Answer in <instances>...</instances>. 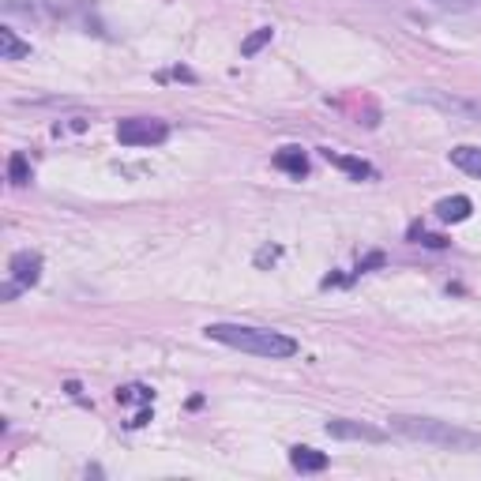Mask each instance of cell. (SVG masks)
Masks as SVG:
<instances>
[{
  "instance_id": "cell-1",
  "label": "cell",
  "mask_w": 481,
  "mask_h": 481,
  "mask_svg": "<svg viewBox=\"0 0 481 481\" xmlns=\"http://www.w3.org/2000/svg\"><path fill=\"white\" fill-rule=\"evenodd\" d=\"M203 334L218 346L253 353V358H267V361H286L298 353V339L275 327H256V324H207Z\"/></svg>"
},
{
  "instance_id": "cell-2",
  "label": "cell",
  "mask_w": 481,
  "mask_h": 481,
  "mask_svg": "<svg viewBox=\"0 0 481 481\" xmlns=\"http://www.w3.org/2000/svg\"><path fill=\"white\" fill-rule=\"evenodd\" d=\"M391 429L406 436V441H422V444H436V448H455V451H477L481 436L467 432L451 422H436V417H414V414H391L387 417Z\"/></svg>"
},
{
  "instance_id": "cell-3",
  "label": "cell",
  "mask_w": 481,
  "mask_h": 481,
  "mask_svg": "<svg viewBox=\"0 0 481 481\" xmlns=\"http://www.w3.org/2000/svg\"><path fill=\"white\" fill-rule=\"evenodd\" d=\"M117 139L124 147H158L170 139V124L158 117H129L117 124Z\"/></svg>"
},
{
  "instance_id": "cell-4",
  "label": "cell",
  "mask_w": 481,
  "mask_h": 481,
  "mask_svg": "<svg viewBox=\"0 0 481 481\" xmlns=\"http://www.w3.org/2000/svg\"><path fill=\"white\" fill-rule=\"evenodd\" d=\"M414 102H429V106L444 110V113L481 120V98H455V94H444V91H417Z\"/></svg>"
},
{
  "instance_id": "cell-5",
  "label": "cell",
  "mask_w": 481,
  "mask_h": 481,
  "mask_svg": "<svg viewBox=\"0 0 481 481\" xmlns=\"http://www.w3.org/2000/svg\"><path fill=\"white\" fill-rule=\"evenodd\" d=\"M324 429H327V436H334V441H365V444H384L387 441L384 429H372L365 422H350V417H331Z\"/></svg>"
},
{
  "instance_id": "cell-6",
  "label": "cell",
  "mask_w": 481,
  "mask_h": 481,
  "mask_svg": "<svg viewBox=\"0 0 481 481\" xmlns=\"http://www.w3.org/2000/svg\"><path fill=\"white\" fill-rule=\"evenodd\" d=\"M8 279H15L23 289L38 286V279H41V256L38 253H15L8 260Z\"/></svg>"
},
{
  "instance_id": "cell-7",
  "label": "cell",
  "mask_w": 481,
  "mask_h": 481,
  "mask_svg": "<svg viewBox=\"0 0 481 481\" xmlns=\"http://www.w3.org/2000/svg\"><path fill=\"white\" fill-rule=\"evenodd\" d=\"M327 463L331 459L324 451H316V448H305V444L289 448V467H294L298 474H320V470H327Z\"/></svg>"
},
{
  "instance_id": "cell-8",
  "label": "cell",
  "mask_w": 481,
  "mask_h": 481,
  "mask_svg": "<svg viewBox=\"0 0 481 481\" xmlns=\"http://www.w3.org/2000/svg\"><path fill=\"white\" fill-rule=\"evenodd\" d=\"M432 211H436V218H441V222H467L470 211H474V203L467 196H444L441 203L432 207Z\"/></svg>"
},
{
  "instance_id": "cell-9",
  "label": "cell",
  "mask_w": 481,
  "mask_h": 481,
  "mask_svg": "<svg viewBox=\"0 0 481 481\" xmlns=\"http://www.w3.org/2000/svg\"><path fill=\"white\" fill-rule=\"evenodd\" d=\"M320 155H324V158H327L331 165H339L343 174L358 177V181H361V177H376V170H372V165H369L365 158H353V155H339V151H331V147H324Z\"/></svg>"
},
{
  "instance_id": "cell-10",
  "label": "cell",
  "mask_w": 481,
  "mask_h": 481,
  "mask_svg": "<svg viewBox=\"0 0 481 481\" xmlns=\"http://www.w3.org/2000/svg\"><path fill=\"white\" fill-rule=\"evenodd\" d=\"M275 170H282V174H289V177H305V174H308V155H305L301 147H282V151L275 155Z\"/></svg>"
},
{
  "instance_id": "cell-11",
  "label": "cell",
  "mask_w": 481,
  "mask_h": 481,
  "mask_svg": "<svg viewBox=\"0 0 481 481\" xmlns=\"http://www.w3.org/2000/svg\"><path fill=\"white\" fill-rule=\"evenodd\" d=\"M31 57V41H23L12 27H0V60H23Z\"/></svg>"
},
{
  "instance_id": "cell-12",
  "label": "cell",
  "mask_w": 481,
  "mask_h": 481,
  "mask_svg": "<svg viewBox=\"0 0 481 481\" xmlns=\"http://www.w3.org/2000/svg\"><path fill=\"white\" fill-rule=\"evenodd\" d=\"M451 165H459V170L470 174V177H481V147H455Z\"/></svg>"
},
{
  "instance_id": "cell-13",
  "label": "cell",
  "mask_w": 481,
  "mask_h": 481,
  "mask_svg": "<svg viewBox=\"0 0 481 481\" xmlns=\"http://www.w3.org/2000/svg\"><path fill=\"white\" fill-rule=\"evenodd\" d=\"M271 38H275V31H271V27H256L253 34L241 41V57H256L263 46H271Z\"/></svg>"
},
{
  "instance_id": "cell-14",
  "label": "cell",
  "mask_w": 481,
  "mask_h": 481,
  "mask_svg": "<svg viewBox=\"0 0 481 481\" xmlns=\"http://www.w3.org/2000/svg\"><path fill=\"white\" fill-rule=\"evenodd\" d=\"M8 181H12V184H31V162H27L23 151H15V155L8 158Z\"/></svg>"
},
{
  "instance_id": "cell-15",
  "label": "cell",
  "mask_w": 481,
  "mask_h": 481,
  "mask_svg": "<svg viewBox=\"0 0 481 481\" xmlns=\"http://www.w3.org/2000/svg\"><path fill=\"white\" fill-rule=\"evenodd\" d=\"M155 395L151 387H143V384H129V387H117V403L120 406H129V403H151Z\"/></svg>"
},
{
  "instance_id": "cell-16",
  "label": "cell",
  "mask_w": 481,
  "mask_h": 481,
  "mask_svg": "<svg viewBox=\"0 0 481 481\" xmlns=\"http://www.w3.org/2000/svg\"><path fill=\"white\" fill-rule=\"evenodd\" d=\"M410 237H414L417 245H425V248H448V237H441V234H425V229H410Z\"/></svg>"
},
{
  "instance_id": "cell-17",
  "label": "cell",
  "mask_w": 481,
  "mask_h": 481,
  "mask_svg": "<svg viewBox=\"0 0 481 481\" xmlns=\"http://www.w3.org/2000/svg\"><path fill=\"white\" fill-rule=\"evenodd\" d=\"M19 294H23V286H19L15 279H8L4 286H0V301H15Z\"/></svg>"
},
{
  "instance_id": "cell-18",
  "label": "cell",
  "mask_w": 481,
  "mask_h": 481,
  "mask_svg": "<svg viewBox=\"0 0 481 481\" xmlns=\"http://www.w3.org/2000/svg\"><path fill=\"white\" fill-rule=\"evenodd\" d=\"M441 4H470V0H441Z\"/></svg>"
}]
</instances>
